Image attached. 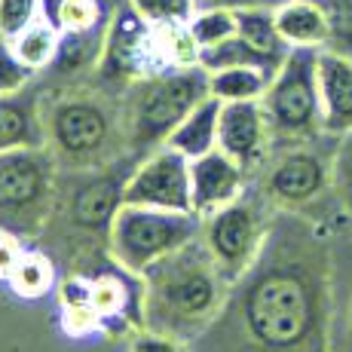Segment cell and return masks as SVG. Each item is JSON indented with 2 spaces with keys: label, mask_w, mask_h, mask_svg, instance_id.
Here are the masks:
<instances>
[{
  "label": "cell",
  "mask_w": 352,
  "mask_h": 352,
  "mask_svg": "<svg viewBox=\"0 0 352 352\" xmlns=\"http://www.w3.org/2000/svg\"><path fill=\"white\" fill-rule=\"evenodd\" d=\"M132 352H193V346L181 337H172V334H160V331H138L132 337Z\"/></svg>",
  "instance_id": "obj_33"
},
{
  "label": "cell",
  "mask_w": 352,
  "mask_h": 352,
  "mask_svg": "<svg viewBox=\"0 0 352 352\" xmlns=\"http://www.w3.org/2000/svg\"><path fill=\"white\" fill-rule=\"evenodd\" d=\"M187 28L199 43V50H206V46H214L221 40L233 37L239 31V25H236V10H230V6H199L193 12V19L187 22Z\"/></svg>",
  "instance_id": "obj_26"
},
{
  "label": "cell",
  "mask_w": 352,
  "mask_h": 352,
  "mask_svg": "<svg viewBox=\"0 0 352 352\" xmlns=\"http://www.w3.org/2000/svg\"><path fill=\"white\" fill-rule=\"evenodd\" d=\"M261 101L273 132V151L309 144L328 135L319 92V50L291 46Z\"/></svg>",
  "instance_id": "obj_3"
},
{
  "label": "cell",
  "mask_w": 352,
  "mask_h": 352,
  "mask_svg": "<svg viewBox=\"0 0 352 352\" xmlns=\"http://www.w3.org/2000/svg\"><path fill=\"white\" fill-rule=\"evenodd\" d=\"M334 285L346 288V294L334 297V324H331V352H352V270L340 276L334 263Z\"/></svg>",
  "instance_id": "obj_28"
},
{
  "label": "cell",
  "mask_w": 352,
  "mask_h": 352,
  "mask_svg": "<svg viewBox=\"0 0 352 352\" xmlns=\"http://www.w3.org/2000/svg\"><path fill=\"white\" fill-rule=\"evenodd\" d=\"M46 123L37 111V101L25 92L0 96V151L16 147H43Z\"/></svg>",
  "instance_id": "obj_16"
},
{
  "label": "cell",
  "mask_w": 352,
  "mask_h": 352,
  "mask_svg": "<svg viewBox=\"0 0 352 352\" xmlns=\"http://www.w3.org/2000/svg\"><path fill=\"white\" fill-rule=\"evenodd\" d=\"M319 92L328 135L352 132V56L319 50Z\"/></svg>",
  "instance_id": "obj_15"
},
{
  "label": "cell",
  "mask_w": 352,
  "mask_h": 352,
  "mask_svg": "<svg viewBox=\"0 0 352 352\" xmlns=\"http://www.w3.org/2000/svg\"><path fill=\"white\" fill-rule=\"evenodd\" d=\"M324 138L328 135H322L319 141H309V144L273 151L276 157H270L267 162V172H263L261 181V196H267L270 202L288 208V212L319 199L331 187V168H334V147H337V138H331L328 147H322Z\"/></svg>",
  "instance_id": "obj_8"
},
{
  "label": "cell",
  "mask_w": 352,
  "mask_h": 352,
  "mask_svg": "<svg viewBox=\"0 0 352 352\" xmlns=\"http://www.w3.org/2000/svg\"><path fill=\"white\" fill-rule=\"evenodd\" d=\"M270 224L273 221H267L257 196H252L248 190L236 202L202 218V242L208 245L218 267L224 270L230 285L236 279H242L245 270L257 261L263 242H267Z\"/></svg>",
  "instance_id": "obj_7"
},
{
  "label": "cell",
  "mask_w": 352,
  "mask_h": 352,
  "mask_svg": "<svg viewBox=\"0 0 352 352\" xmlns=\"http://www.w3.org/2000/svg\"><path fill=\"white\" fill-rule=\"evenodd\" d=\"M56 181L52 147H16L0 151V224L31 230L46 218Z\"/></svg>",
  "instance_id": "obj_6"
},
{
  "label": "cell",
  "mask_w": 352,
  "mask_h": 352,
  "mask_svg": "<svg viewBox=\"0 0 352 352\" xmlns=\"http://www.w3.org/2000/svg\"><path fill=\"white\" fill-rule=\"evenodd\" d=\"M221 104L224 101L208 96L181 120V126L168 135L166 144L184 153L187 160H196L202 153H212L218 147V123H221Z\"/></svg>",
  "instance_id": "obj_17"
},
{
  "label": "cell",
  "mask_w": 352,
  "mask_h": 352,
  "mask_svg": "<svg viewBox=\"0 0 352 352\" xmlns=\"http://www.w3.org/2000/svg\"><path fill=\"white\" fill-rule=\"evenodd\" d=\"M6 285H10V291L16 297H22V300H40V297L52 294V291L58 288L56 263H52L50 254L28 248Z\"/></svg>",
  "instance_id": "obj_23"
},
{
  "label": "cell",
  "mask_w": 352,
  "mask_h": 352,
  "mask_svg": "<svg viewBox=\"0 0 352 352\" xmlns=\"http://www.w3.org/2000/svg\"><path fill=\"white\" fill-rule=\"evenodd\" d=\"M273 74L267 67L257 65H239V67H224V71L208 74V86L212 96L221 101H261L267 92Z\"/></svg>",
  "instance_id": "obj_22"
},
{
  "label": "cell",
  "mask_w": 352,
  "mask_h": 352,
  "mask_svg": "<svg viewBox=\"0 0 352 352\" xmlns=\"http://www.w3.org/2000/svg\"><path fill=\"white\" fill-rule=\"evenodd\" d=\"M80 276L86 279V294H89V303L104 334H138L147 328L141 273H132L113 261V267H101Z\"/></svg>",
  "instance_id": "obj_11"
},
{
  "label": "cell",
  "mask_w": 352,
  "mask_h": 352,
  "mask_svg": "<svg viewBox=\"0 0 352 352\" xmlns=\"http://www.w3.org/2000/svg\"><path fill=\"white\" fill-rule=\"evenodd\" d=\"M236 25H239V37L248 46H254L263 58H270L276 67L285 62L291 46L282 37L279 25H276V10H236Z\"/></svg>",
  "instance_id": "obj_20"
},
{
  "label": "cell",
  "mask_w": 352,
  "mask_h": 352,
  "mask_svg": "<svg viewBox=\"0 0 352 352\" xmlns=\"http://www.w3.org/2000/svg\"><path fill=\"white\" fill-rule=\"evenodd\" d=\"M248 178L252 175L239 166L233 157H227L221 147L212 153L190 160V202L193 212L199 218H208L218 208L236 202L248 190Z\"/></svg>",
  "instance_id": "obj_13"
},
{
  "label": "cell",
  "mask_w": 352,
  "mask_h": 352,
  "mask_svg": "<svg viewBox=\"0 0 352 352\" xmlns=\"http://www.w3.org/2000/svg\"><path fill=\"white\" fill-rule=\"evenodd\" d=\"M218 147L248 175L261 172L273 157V132L263 101H224L218 123Z\"/></svg>",
  "instance_id": "obj_12"
},
{
  "label": "cell",
  "mask_w": 352,
  "mask_h": 352,
  "mask_svg": "<svg viewBox=\"0 0 352 352\" xmlns=\"http://www.w3.org/2000/svg\"><path fill=\"white\" fill-rule=\"evenodd\" d=\"M334 252L303 218H273L261 254L233 282L199 346L230 352H331Z\"/></svg>",
  "instance_id": "obj_1"
},
{
  "label": "cell",
  "mask_w": 352,
  "mask_h": 352,
  "mask_svg": "<svg viewBox=\"0 0 352 352\" xmlns=\"http://www.w3.org/2000/svg\"><path fill=\"white\" fill-rule=\"evenodd\" d=\"M40 16V0H0V37H16Z\"/></svg>",
  "instance_id": "obj_32"
},
{
  "label": "cell",
  "mask_w": 352,
  "mask_h": 352,
  "mask_svg": "<svg viewBox=\"0 0 352 352\" xmlns=\"http://www.w3.org/2000/svg\"><path fill=\"white\" fill-rule=\"evenodd\" d=\"M25 252H28V248L22 245L16 230L0 224V282H10V276L16 273V267L25 257Z\"/></svg>",
  "instance_id": "obj_34"
},
{
  "label": "cell",
  "mask_w": 352,
  "mask_h": 352,
  "mask_svg": "<svg viewBox=\"0 0 352 352\" xmlns=\"http://www.w3.org/2000/svg\"><path fill=\"white\" fill-rule=\"evenodd\" d=\"M196 236H202V218L196 212L123 206L107 233V248L120 267L144 273L153 261L172 254Z\"/></svg>",
  "instance_id": "obj_5"
},
{
  "label": "cell",
  "mask_w": 352,
  "mask_h": 352,
  "mask_svg": "<svg viewBox=\"0 0 352 352\" xmlns=\"http://www.w3.org/2000/svg\"><path fill=\"white\" fill-rule=\"evenodd\" d=\"M31 80H34V71L28 65L19 62V56L12 52L10 37H0V96L28 89Z\"/></svg>",
  "instance_id": "obj_31"
},
{
  "label": "cell",
  "mask_w": 352,
  "mask_h": 352,
  "mask_svg": "<svg viewBox=\"0 0 352 352\" xmlns=\"http://www.w3.org/2000/svg\"><path fill=\"white\" fill-rule=\"evenodd\" d=\"M276 25L288 46L324 50L328 43V19L319 0H288L276 10Z\"/></svg>",
  "instance_id": "obj_18"
},
{
  "label": "cell",
  "mask_w": 352,
  "mask_h": 352,
  "mask_svg": "<svg viewBox=\"0 0 352 352\" xmlns=\"http://www.w3.org/2000/svg\"><path fill=\"white\" fill-rule=\"evenodd\" d=\"M331 190L340 202L343 214L352 221V132L340 135L334 147V168H331Z\"/></svg>",
  "instance_id": "obj_30"
},
{
  "label": "cell",
  "mask_w": 352,
  "mask_h": 352,
  "mask_svg": "<svg viewBox=\"0 0 352 352\" xmlns=\"http://www.w3.org/2000/svg\"><path fill=\"white\" fill-rule=\"evenodd\" d=\"M212 96L208 71L202 65L168 67L138 80L129 104V138L138 153H151L168 141L181 120Z\"/></svg>",
  "instance_id": "obj_4"
},
{
  "label": "cell",
  "mask_w": 352,
  "mask_h": 352,
  "mask_svg": "<svg viewBox=\"0 0 352 352\" xmlns=\"http://www.w3.org/2000/svg\"><path fill=\"white\" fill-rule=\"evenodd\" d=\"M104 40H107V25H98V28H89V31L62 34L58 52L50 67L56 74H62V77H74V74L89 71L104 56Z\"/></svg>",
  "instance_id": "obj_19"
},
{
  "label": "cell",
  "mask_w": 352,
  "mask_h": 352,
  "mask_svg": "<svg viewBox=\"0 0 352 352\" xmlns=\"http://www.w3.org/2000/svg\"><path fill=\"white\" fill-rule=\"evenodd\" d=\"M46 141L52 153L74 166H92L113 141V117L101 98L65 96L46 113Z\"/></svg>",
  "instance_id": "obj_9"
},
{
  "label": "cell",
  "mask_w": 352,
  "mask_h": 352,
  "mask_svg": "<svg viewBox=\"0 0 352 352\" xmlns=\"http://www.w3.org/2000/svg\"><path fill=\"white\" fill-rule=\"evenodd\" d=\"M141 19L153 28L160 25H187L199 10V0H129Z\"/></svg>",
  "instance_id": "obj_27"
},
{
  "label": "cell",
  "mask_w": 352,
  "mask_h": 352,
  "mask_svg": "<svg viewBox=\"0 0 352 352\" xmlns=\"http://www.w3.org/2000/svg\"><path fill=\"white\" fill-rule=\"evenodd\" d=\"M58 40H62V34L52 28L46 19L37 16L28 28H22L16 37H10V43H12V52L19 56V62L28 65L34 74H40L52 65V58H56Z\"/></svg>",
  "instance_id": "obj_24"
},
{
  "label": "cell",
  "mask_w": 352,
  "mask_h": 352,
  "mask_svg": "<svg viewBox=\"0 0 352 352\" xmlns=\"http://www.w3.org/2000/svg\"><path fill=\"white\" fill-rule=\"evenodd\" d=\"M129 172H98L92 178L80 181L77 190L71 193V224L86 230V233H111V224L117 212L126 206V181Z\"/></svg>",
  "instance_id": "obj_14"
},
{
  "label": "cell",
  "mask_w": 352,
  "mask_h": 352,
  "mask_svg": "<svg viewBox=\"0 0 352 352\" xmlns=\"http://www.w3.org/2000/svg\"><path fill=\"white\" fill-rule=\"evenodd\" d=\"M126 206L193 212L190 202V160L175 147L162 144L144 153L126 181Z\"/></svg>",
  "instance_id": "obj_10"
},
{
  "label": "cell",
  "mask_w": 352,
  "mask_h": 352,
  "mask_svg": "<svg viewBox=\"0 0 352 352\" xmlns=\"http://www.w3.org/2000/svg\"><path fill=\"white\" fill-rule=\"evenodd\" d=\"M288 0H199V6H230V10H279Z\"/></svg>",
  "instance_id": "obj_35"
},
{
  "label": "cell",
  "mask_w": 352,
  "mask_h": 352,
  "mask_svg": "<svg viewBox=\"0 0 352 352\" xmlns=\"http://www.w3.org/2000/svg\"><path fill=\"white\" fill-rule=\"evenodd\" d=\"M328 19V43L324 50L352 56V0H319Z\"/></svg>",
  "instance_id": "obj_29"
},
{
  "label": "cell",
  "mask_w": 352,
  "mask_h": 352,
  "mask_svg": "<svg viewBox=\"0 0 352 352\" xmlns=\"http://www.w3.org/2000/svg\"><path fill=\"white\" fill-rule=\"evenodd\" d=\"M141 279L147 331L181 337L187 343L218 319L233 288L202 236L153 261Z\"/></svg>",
  "instance_id": "obj_2"
},
{
  "label": "cell",
  "mask_w": 352,
  "mask_h": 352,
  "mask_svg": "<svg viewBox=\"0 0 352 352\" xmlns=\"http://www.w3.org/2000/svg\"><path fill=\"white\" fill-rule=\"evenodd\" d=\"M40 19H46L58 34L89 31L111 22L107 0H40Z\"/></svg>",
  "instance_id": "obj_21"
},
{
  "label": "cell",
  "mask_w": 352,
  "mask_h": 352,
  "mask_svg": "<svg viewBox=\"0 0 352 352\" xmlns=\"http://www.w3.org/2000/svg\"><path fill=\"white\" fill-rule=\"evenodd\" d=\"M199 65L206 67L208 74H212V71H224V67H239V65L267 67L270 74L279 71V67L270 62V58H263L261 52L254 50V46H248L245 40L239 37V34H233V37L221 40V43H214V46H206V50H199Z\"/></svg>",
  "instance_id": "obj_25"
}]
</instances>
